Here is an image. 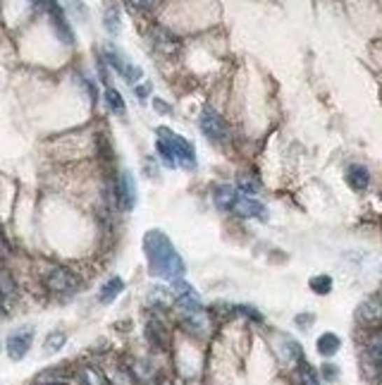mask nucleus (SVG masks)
Here are the masks:
<instances>
[{
	"label": "nucleus",
	"mask_w": 382,
	"mask_h": 385,
	"mask_svg": "<svg viewBox=\"0 0 382 385\" xmlns=\"http://www.w3.org/2000/svg\"><path fill=\"white\" fill-rule=\"evenodd\" d=\"M143 252H146L148 268L153 276L163 278V280H179L187 271L184 259L177 254V249L172 247L170 237L163 230H148L143 237Z\"/></svg>",
	"instance_id": "1"
},
{
	"label": "nucleus",
	"mask_w": 382,
	"mask_h": 385,
	"mask_svg": "<svg viewBox=\"0 0 382 385\" xmlns=\"http://www.w3.org/2000/svg\"><path fill=\"white\" fill-rule=\"evenodd\" d=\"M158 137L165 139L167 147H170L172 156H175L177 163H182L187 170H194L196 168V151H194V144L187 142L184 137H179V134H175L172 130H167V127H158Z\"/></svg>",
	"instance_id": "2"
},
{
	"label": "nucleus",
	"mask_w": 382,
	"mask_h": 385,
	"mask_svg": "<svg viewBox=\"0 0 382 385\" xmlns=\"http://www.w3.org/2000/svg\"><path fill=\"white\" fill-rule=\"evenodd\" d=\"M199 127H201L204 137H206L211 144H218V147L227 144V139H229V127H227V122H225V118L218 113V110L204 108V113H201V118H199Z\"/></svg>",
	"instance_id": "3"
},
{
	"label": "nucleus",
	"mask_w": 382,
	"mask_h": 385,
	"mask_svg": "<svg viewBox=\"0 0 382 385\" xmlns=\"http://www.w3.org/2000/svg\"><path fill=\"white\" fill-rule=\"evenodd\" d=\"M41 5H43L45 13H48V20L55 29L57 39H60L65 46H72L74 43V32H72V27H69V22H67L65 10L57 5V0H41Z\"/></svg>",
	"instance_id": "4"
},
{
	"label": "nucleus",
	"mask_w": 382,
	"mask_h": 385,
	"mask_svg": "<svg viewBox=\"0 0 382 385\" xmlns=\"http://www.w3.org/2000/svg\"><path fill=\"white\" fill-rule=\"evenodd\" d=\"M45 285H48V290L55 295H74L79 288V280L69 268L57 266V268H50L48 271V276H45Z\"/></svg>",
	"instance_id": "5"
},
{
	"label": "nucleus",
	"mask_w": 382,
	"mask_h": 385,
	"mask_svg": "<svg viewBox=\"0 0 382 385\" xmlns=\"http://www.w3.org/2000/svg\"><path fill=\"white\" fill-rule=\"evenodd\" d=\"M31 342H34V328L27 325V328H20L15 332H10L8 342H5V349H8V357L13 361H20L24 359L31 349Z\"/></svg>",
	"instance_id": "6"
},
{
	"label": "nucleus",
	"mask_w": 382,
	"mask_h": 385,
	"mask_svg": "<svg viewBox=\"0 0 382 385\" xmlns=\"http://www.w3.org/2000/svg\"><path fill=\"white\" fill-rule=\"evenodd\" d=\"M115 199H118L120 208L122 211H132L136 203V187H134V177L129 173H122L120 182L115 184Z\"/></svg>",
	"instance_id": "7"
},
{
	"label": "nucleus",
	"mask_w": 382,
	"mask_h": 385,
	"mask_svg": "<svg viewBox=\"0 0 382 385\" xmlns=\"http://www.w3.org/2000/svg\"><path fill=\"white\" fill-rule=\"evenodd\" d=\"M232 211L236 215H241V218H258V220H268V213H265V206L256 199H248V196H244V199H236L234 208Z\"/></svg>",
	"instance_id": "8"
},
{
	"label": "nucleus",
	"mask_w": 382,
	"mask_h": 385,
	"mask_svg": "<svg viewBox=\"0 0 382 385\" xmlns=\"http://www.w3.org/2000/svg\"><path fill=\"white\" fill-rule=\"evenodd\" d=\"M344 177H346V184H349L354 191L368 189V184H370V173L366 166H361V163H351V166L346 168Z\"/></svg>",
	"instance_id": "9"
},
{
	"label": "nucleus",
	"mask_w": 382,
	"mask_h": 385,
	"mask_svg": "<svg viewBox=\"0 0 382 385\" xmlns=\"http://www.w3.org/2000/svg\"><path fill=\"white\" fill-rule=\"evenodd\" d=\"M150 41H153V46L160 50V53H172V50L179 48V41L172 32H167L163 27H155L153 32H150Z\"/></svg>",
	"instance_id": "10"
},
{
	"label": "nucleus",
	"mask_w": 382,
	"mask_h": 385,
	"mask_svg": "<svg viewBox=\"0 0 382 385\" xmlns=\"http://www.w3.org/2000/svg\"><path fill=\"white\" fill-rule=\"evenodd\" d=\"M213 199H215V206L222 208V211H232L236 199H239V194H236L234 187L229 184H218L215 191H213Z\"/></svg>",
	"instance_id": "11"
},
{
	"label": "nucleus",
	"mask_w": 382,
	"mask_h": 385,
	"mask_svg": "<svg viewBox=\"0 0 382 385\" xmlns=\"http://www.w3.org/2000/svg\"><path fill=\"white\" fill-rule=\"evenodd\" d=\"M380 316H382V309H380L378 297H370L368 302H363V304L358 306V320H361V323L378 325Z\"/></svg>",
	"instance_id": "12"
},
{
	"label": "nucleus",
	"mask_w": 382,
	"mask_h": 385,
	"mask_svg": "<svg viewBox=\"0 0 382 385\" xmlns=\"http://www.w3.org/2000/svg\"><path fill=\"white\" fill-rule=\"evenodd\" d=\"M341 347V340L334 332H323L320 337H318V354L320 357H334V354L339 352Z\"/></svg>",
	"instance_id": "13"
},
{
	"label": "nucleus",
	"mask_w": 382,
	"mask_h": 385,
	"mask_svg": "<svg viewBox=\"0 0 382 385\" xmlns=\"http://www.w3.org/2000/svg\"><path fill=\"white\" fill-rule=\"evenodd\" d=\"M236 187H239L241 191H246V194H258L260 191V177L256 175V170H244L236 175Z\"/></svg>",
	"instance_id": "14"
},
{
	"label": "nucleus",
	"mask_w": 382,
	"mask_h": 385,
	"mask_svg": "<svg viewBox=\"0 0 382 385\" xmlns=\"http://www.w3.org/2000/svg\"><path fill=\"white\" fill-rule=\"evenodd\" d=\"M122 290H125L122 278H110L101 288V292H98V299H101L103 304H110V302H115V297L122 295Z\"/></svg>",
	"instance_id": "15"
},
{
	"label": "nucleus",
	"mask_w": 382,
	"mask_h": 385,
	"mask_svg": "<svg viewBox=\"0 0 382 385\" xmlns=\"http://www.w3.org/2000/svg\"><path fill=\"white\" fill-rule=\"evenodd\" d=\"M103 25H106L108 34H120V29H122V15H120V8L118 5H108L106 8V15H103Z\"/></svg>",
	"instance_id": "16"
},
{
	"label": "nucleus",
	"mask_w": 382,
	"mask_h": 385,
	"mask_svg": "<svg viewBox=\"0 0 382 385\" xmlns=\"http://www.w3.org/2000/svg\"><path fill=\"white\" fill-rule=\"evenodd\" d=\"M65 342H67V332H62V330H53L48 337H45V342H43V352H45V354H55V352H60V349L65 347Z\"/></svg>",
	"instance_id": "17"
},
{
	"label": "nucleus",
	"mask_w": 382,
	"mask_h": 385,
	"mask_svg": "<svg viewBox=\"0 0 382 385\" xmlns=\"http://www.w3.org/2000/svg\"><path fill=\"white\" fill-rule=\"evenodd\" d=\"M366 354L370 359V364L378 366L380 364V357H382V340H380V332H373L366 342Z\"/></svg>",
	"instance_id": "18"
},
{
	"label": "nucleus",
	"mask_w": 382,
	"mask_h": 385,
	"mask_svg": "<svg viewBox=\"0 0 382 385\" xmlns=\"http://www.w3.org/2000/svg\"><path fill=\"white\" fill-rule=\"evenodd\" d=\"M106 103L115 115H125V98H122V93L118 89H113V86L106 89Z\"/></svg>",
	"instance_id": "19"
},
{
	"label": "nucleus",
	"mask_w": 382,
	"mask_h": 385,
	"mask_svg": "<svg viewBox=\"0 0 382 385\" xmlns=\"http://www.w3.org/2000/svg\"><path fill=\"white\" fill-rule=\"evenodd\" d=\"M79 376H82L84 385H106V381H103V376H101V371H96L94 366H84V369L79 371Z\"/></svg>",
	"instance_id": "20"
},
{
	"label": "nucleus",
	"mask_w": 382,
	"mask_h": 385,
	"mask_svg": "<svg viewBox=\"0 0 382 385\" xmlns=\"http://www.w3.org/2000/svg\"><path fill=\"white\" fill-rule=\"evenodd\" d=\"M311 290H313L316 295H327L330 290H332V278H330V276L311 278Z\"/></svg>",
	"instance_id": "21"
},
{
	"label": "nucleus",
	"mask_w": 382,
	"mask_h": 385,
	"mask_svg": "<svg viewBox=\"0 0 382 385\" xmlns=\"http://www.w3.org/2000/svg\"><path fill=\"white\" fill-rule=\"evenodd\" d=\"M155 149H158V156L163 158V163H165L167 168H175V166H177L175 156H172V151H170V147H167L165 139H160V137H158V142H155Z\"/></svg>",
	"instance_id": "22"
},
{
	"label": "nucleus",
	"mask_w": 382,
	"mask_h": 385,
	"mask_svg": "<svg viewBox=\"0 0 382 385\" xmlns=\"http://www.w3.org/2000/svg\"><path fill=\"white\" fill-rule=\"evenodd\" d=\"M148 337L150 342H158L160 347H165V332H163V325L158 323V320H153V323H148Z\"/></svg>",
	"instance_id": "23"
},
{
	"label": "nucleus",
	"mask_w": 382,
	"mask_h": 385,
	"mask_svg": "<svg viewBox=\"0 0 382 385\" xmlns=\"http://www.w3.org/2000/svg\"><path fill=\"white\" fill-rule=\"evenodd\" d=\"M301 385H320L318 383L313 369H311L309 364H304V361H301Z\"/></svg>",
	"instance_id": "24"
},
{
	"label": "nucleus",
	"mask_w": 382,
	"mask_h": 385,
	"mask_svg": "<svg viewBox=\"0 0 382 385\" xmlns=\"http://www.w3.org/2000/svg\"><path fill=\"white\" fill-rule=\"evenodd\" d=\"M65 3H67V8L79 17V20H86V3L84 0H65Z\"/></svg>",
	"instance_id": "25"
},
{
	"label": "nucleus",
	"mask_w": 382,
	"mask_h": 385,
	"mask_svg": "<svg viewBox=\"0 0 382 385\" xmlns=\"http://www.w3.org/2000/svg\"><path fill=\"white\" fill-rule=\"evenodd\" d=\"M337 376H339V369L334 364H325V366H323V378H325V381L334 383V381H337Z\"/></svg>",
	"instance_id": "26"
},
{
	"label": "nucleus",
	"mask_w": 382,
	"mask_h": 385,
	"mask_svg": "<svg viewBox=\"0 0 382 385\" xmlns=\"http://www.w3.org/2000/svg\"><path fill=\"white\" fill-rule=\"evenodd\" d=\"M127 3H129V8H134V10H150L153 8V3L155 0H127Z\"/></svg>",
	"instance_id": "27"
},
{
	"label": "nucleus",
	"mask_w": 382,
	"mask_h": 385,
	"mask_svg": "<svg viewBox=\"0 0 382 385\" xmlns=\"http://www.w3.org/2000/svg\"><path fill=\"white\" fill-rule=\"evenodd\" d=\"M236 309H239V313H244V316L253 318V320H258V323H260V320H263V316H260V313H258L253 306H236Z\"/></svg>",
	"instance_id": "28"
},
{
	"label": "nucleus",
	"mask_w": 382,
	"mask_h": 385,
	"mask_svg": "<svg viewBox=\"0 0 382 385\" xmlns=\"http://www.w3.org/2000/svg\"><path fill=\"white\" fill-rule=\"evenodd\" d=\"M311 323H313V313H299L297 316L299 328H311Z\"/></svg>",
	"instance_id": "29"
},
{
	"label": "nucleus",
	"mask_w": 382,
	"mask_h": 385,
	"mask_svg": "<svg viewBox=\"0 0 382 385\" xmlns=\"http://www.w3.org/2000/svg\"><path fill=\"white\" fill-rule=\"evenodd\" d=\"M153 108H158V113H163V115H170L172 113L170 106H167L165 101H160V98H153Z\"/></svg>",
	"instance_id": "30"
},
{
	"label": "nucleus",
	"mask_w": 382,
	"mask_h": 385,
	"mask_svg": "<svg viewBox=\"0 0 382 385\" xmlns=\"http://www.w3.org/2000/svg\"><path fill=\"white\" fill-rule=\"evenodd\" d=\"M134 91H136L139 98H146L148 91H150V84H134Z\"/></svg>",
	"instance_id": "31"
},
{
	"label": "nucleus",
	"mask_w": 382,
	"mask_h": 385,
	"mask_svg": "<svg viewBox=\"0 0 382 385\" xmlns=\"http://www.w3.org/2000/svg\"><path fill=\"white\" fill-rule=\"evenodd\" d=\"M50 385H57V383H50Z\"/></svg>",
	"instance_id": "32"
}]
</instances>
